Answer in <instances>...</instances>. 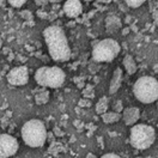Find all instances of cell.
Listing matches in <instances>:
<instances>
[{"label":"cell","instance_id":"6da1fadb","mask_svg":"<svg viewBox=\"0 0 158 158\" xmlns=\"http://www.w3.org/2000/svg\"><path fill=\"white\" fill-rule=\"evenodd\" d=\"M43 39L50 58L56 62H66L71 59V48L65 31L59 25H49L43 30Z\"/></svg>","mask_w":158,"mask_h":158},{"label":"cell","instance_id":"7a4b0ae2","mask_svg":"<svg viewBox=\"0 0 158 158\" xmlns=\"http://www.w3.org/2000/svg\"><path fill=\"white\" fill-rule=\"evenodd\" d=\"M20 135L23 141L30 148H42L47 141V129L41 120L31 118L22 126Z\"/></svg>","mask_w":158,"mask_h":158},{"label":"cell","instance_id":"3957f363","mask_svg":"<svg viewBox=\"0 0 158 158\" xmlns=\"http://www.w3.org/2000/svg\"><path fill=\"white\" fill-rule=\"evenodd\" d=\"M133 94L144 104L153 103L158 99V80L151 76H143L133 85Z\"/></svg>","mask_w":158,"mask_h":158},{"label":"cell","instance_id":"277c9868","mask_svg":"<svg viewBox=\"0 0 158 158\" xmlns=\"http://www.w3.org/2000/svg\"><path fill=\"white\" fill-rule=\"evenodd\" d=\"M66 74L58 66H42L35 72V80L41 88L58 89L65 83Z\"/></svg>","mask_w":158,"mask_h":158},{"label":"cell","instance_id":"5b68a950","mask_svg":"<svg viewBox=\"0 0 158 158\" xmlns=\"http://www.w3.org/2000/svg\"><path fill=\"white\" fill-rule=\"evenodd\" d=\"M156 131L146 123H137L129 131V144L135 150H146L153 145Z\"/></svg>","mask_w":158,"mask_h":158},{"label":"cell","instance_id":"8992f818","mask_svg":"<svg viewBox=\"0 0 158 158\" xmlns=\"http://www.w3.org/2000/svg\"><path fill=\"white\" fill-rule=\"evenodd\" d=\"M121 47L118 41L114 39H104L97 42L96 46L92 47V61L101 62H111L120 54Z\"/></svg>","mask_w":158,"mask_h":158},{"label":"cell","instance_id":"52a82bcc","mask_svg":"<svg viewBox=\"0 0 158 158\" xmlns=\"http://www.w3.org/2000/svg\"><path fill=\"white\" fill-rule=\"evenodd\" d=\"M19 148L17 139L10 134H0V158H10Z\"/></svg>","mask_w":158,"mask_h":158},{"label":"cell","instance_id":"ba28073f","mask_svg":"<svg viewBox=\"0 0 158 158\" xmlns=\"http://www.w3.org/2000/svg\"><path fill=\"white\" fill-rule=\"evenodd\" d=\"M6 79L9 81V84L13 86H22L28 84L29 81V71L27 66H18V67H13L9 71Z\"/></svg>","mask_w":158,"mask_h":158},{"label":"cell","instance_id":"9c48e42d","mask_svg":"<svg viewBox=\"0 0 158 158\" xmlns=\"http://www.w3.org/2000/svg\"><path fill=\"white\" fill-rule=\"evenodd\" d=\"M62 12L69 18H78L83 13V5L78 0H67L62 6Z\"/></svg>","mask_w":158,"mask_h":158},{"label":"cell","instance_id":"30bf717a","mask_svg":"<svg viewBox=\"0 0 158 158\" xmlns=\"http://www.w3.org/2000/svg\"><path fill=\"white\" fill-rule=\"evenodd\" d=\"M122 121L127 126H134L140 118V109L138 107H129V108H123L122 115H121Z\"/></svg>","mask_w":158,"mask_h":158},{"label":"cell","instance_id":"8fae6325","mask_svg":"<svg viewBox=\"0 0 158 158\" xmlns=\"http://www.w3.org/2000/svg\"><path fill=\"white\" fill-rule=\"evenodd\" d=\"M122 78H123V71L121 67H116L113 73V77L110 79V83H109V94L110 95H115L120 90L121 84H122Z\"/></svg>","mask_w":158,"mask_h":158},{"label":"cell","instance_id":"7c38bea8","mask_svg":"<svg viewBox=\"0 0 158 158\" xmlns=\"http://www.w3.org/2000/svg\"><path fill=\"white\" fill-rule=\"evenodd\" d=\"M122 64H123V67H125V69H126L127 74H129V76L135 74V72L138 71V65H137L135 60H134V58H133L131 54L125 55Z\"/></svg>","mask_w":158,"mask_h":158},{"label":"cell","instance_id":"4fadbf2b","mask_svg":"<svg viewBox=\"0 0 158 158\" xmlns=\"http://www.w3.org/2000/svg\"><path fill=\"white\" fill-rule=\"evenodd\" d=\"M106 28H107V32H111L114 34L116 30L121 28V19L118 16H109L106 18Z\"/></svg>","mask_w":158,"mask_h":158},{"label":"cell","instance_id":"5bb4252c","mask_svg":"<svg viewBox=\"0 0 158 158\" xmlns=\"http://www.w3.org/2000/svg\"><path fill=\"white\" fill-rule=\"evenodd\" d=\"M49 91L44 88H41L37 91H35V103L37 106H42V104H46L48 103L49 101Z\"/></svg>","mask_w":158,"mask_h":158},{"label":"cell","instance_id":"9a60e30c","mask_svg":"<svg viewBox=\"0 0 158 158\" xmlns=\"http://www.w3.org/2000/svg\"><path fill=\"white\" fill-rule=\"evenodd\" d=\"M101 118H102V121H103L104 123L110 125V123H115V122L120 121L121 114L114 113V111H107V113H104L103 115H101Z\"/></svg>","mask_w":158,"mask_h":158},{"label":"cell","instance_id":"2e32d148","mask_svg":"<svg viewBox=\"0 0 158 158\" xmlns=\"http://www.w3.org/2000/svg\"><path fill=\"white\" fill-rule=\"evenodd\" d=\"M109 108V99L107 96H103L102 98H99V101L96 104V113L98 115H103L104 113L108 111Z\"/></svg>","mask_w":158,"mask_h":158},{"label":"cell","instance_id":"e0dca14e","mask_svg":"<svg viewBox=\"0 0 158 158\" xmlns=\"http://www.w3.org/2000/svg\"><path fill=\"white\" fill-rule=\"evenodd\" d=\"M83 96H84V98L86 99H94L95 97V90H94V85H91V84H86L85 85V88L83 89Z\"/></svg>","mask_w":158,"mask_h":158},{"label":"cell","instance_id":"ac0fdd59","mask_svg":"<svg viewBox=\"0 0 158 158\" xmlns=\"http://www.w3.org/2000/svg\"><path fill=\"white\" fill-rule=\"evenodd\" d=\"M61 150H64L62 148V145L61 144H59V143H52L50 144L49 148H48V151H49V153H52V155H54V156H58V152L59 151H61Z\"/></svg>","mask_w":158,"mask_h":158},{"label":"cell","instance_id":"d6986e66","mask_svg":"<svg viewBox=\"0 0 158 158\" xmlns=\"http://www.w3.org/2000/svg\"><path fill=\"white\" fill-rule=\"evenodd\" d=\"M143 4H145L144 0H127L126 1V5L131 9H138Z\"/></svg>","mask_w":158,"mask_h":158},{"label":"cell","instance_id":"ffe728a7","mask_svg":"<svg viewBox=\"0 0 158 158\" xmlns=\"http://www.w3.org/2000/svg\"><path fill=\"white\" fill-rule=\"evenodd\" d=\"M7 2L10 4L12 7H15V9H20L27 1L25 0H9Z\"/></svg>","mask_w":158,"mask_h":158},{"label":"cell","instance_id":"44dd1931","mask_svg":"<svg viewBox=\"0 0 158 158\" xmlns=\"http://www.w3.org/2000/svg\"><path fill=\"white\" fill-rule=\"evenodd\" d=\"M113 111L114 113H118V114H120L122 110H123V106H122V101H120V99H118L114 104H113Z\"/></svg>","mask_w":158,"mask_h":158},{"label":"cell","instance_id":"7402d4cb","mask_svg":"<svg viewBox=\"0 0 158 158\" xmlns=\"http://www.w3.org/2000/svg\"><path fill=\"white\" fill-rule=\"evenodd\" d=\"M78 106L79 107H81V108H90V107L92 106V102H91L90 99L81 98V99H79Z\"/></svg>","mask_w":158,"mask_h":158},{"label":"cell","instance_id":"603a6c76","mask_svg":"<svg viewBox=\"0 0 158 158\" xmlns=\"http://www.w3.org/2000/svg\"><path fill=\"white\" fill-rule=\"evenodd\" d=\"M98 69H99V65L97 64V62H95V61H92V62L89 65V71L91 72V73H96Z\"/></svg>","mask_w":158,"mask_h":158},{"label":"cell","instance_id":"cb8c5ba5","mask_svg":"<svg viewBox=\"0 0 158 158\" xmlns=\"http://www.w3.org/2000/svg\"><path fill=\"white\" fill-rule=\"evenodd\" d=\"M20 17H22V18H24V19H27V20L32 19V15H31V12L28 11V10L22 11V12H20Z\"/></svg>","mask_w":158,"mask_h":158},{"label":"cell","instance_id":"d4e9b609","mask_svg":"<svg viewBox=\"0 0 158 158\" xmlns=\"http://www.w3.org/2000/svg\"><path fill=\"white\" fill-rule=\"evenodd\" d=\"M36 15H37V17L42 18V19H48V12H46V11L39 10L36 12Z\"/></svg>","mask_w":158,"mask_h":158},{"label":"cell","instance_id":"484cf974","mask_svg":"<svg viewBox=\"0 0 158 158\" xmlns=\"http://www.w3.org/2000/svg\"><path fill=\"white\" fill-rule=\"evenodd\" d=\"M99 158H122L120 157L118 155H116V153H113V152H109V153H106V155H103L102 157Z\"/></svg>","mask_w":158,"mask_h":158},{"label":"cell","instance_id":"4316f807","mask_svg":"<svg viewBox=\"0 0 158 158\" xmlns=\"http://www.w3.org/2000/svg\"><path fill=\"white\" fill-rule=\"evenodd\" d=\"M53 134H54L55 137H62L65 133H64V132H62L59 127H55V128H54V131H53Z\"/></svg>","mask_w":158,"mask_h":158},{"label":"cell","instance_id":"83f0119b","mask_svg":"<svg viewBox=\"0 0 158 158\" xmlns=\"http://www.w3.org/2000/svg\"><path fill=\"white\" fill-rule=\"evenodd\" d=\"M47 140L49 141L50 144L55 141V135L53 134V132H47Z\"/></svg>","mask_w":158,"mask_h":158},{"label":"cell","instance_id":"f1b7e54d","mask_svg":"<svg viewBox=\"0 0 158 158\" xmlns=\"http://www.w3.org/2000/svg\"><path fill=\"white\" fill-rule=\"evenodd\" d=\"M56 17H58V15H56L55 12H50V13H48V19L49 20H54Z\"/></svg>","mask_w":158,"mask_h":158},{"label":"cell","instance_id":"f546056e","mask_svg":"<svg viewBox=\"0 0 158 158\" xmlns=\"http://www.w3.org/2000/svg\"><path fill=\"white\" fill-rule=\"evenodd\" d=\"M35 4H36V5H39V6H43V5L48 4V1H40V0H36V1H35Z\"/></svg>","mask_w":158,"mask_h":158},{"label":"cell","instance_id":"4dcf8cb0","mask_svg":"<svg viewBox=\"0 0 158 158\" xmlns=\"http://www.w3.org/2000/svg\"><path fill=\"white\" fill-rule=\"evenodd\" d=\"M85 158H97V156H96V155H94V153H88Z\"/></svg>","mask_w":158,"mask_h":158},{"label":"cell","instance_id":"1f68e13d","mask_svg":"<svg viewBox=\"0 0 158 158\" xmlns=\"http://www.w3.org/2000/svg\"><path fill=\"white\" fill-rule=\"evenodd\" d=\"M129 28H126V29H123V31H122V35H127V34H128L129 32Z\"/></svg>","mask_w":158,"mask_h":158},{"label":"cell","instance_id":"d6a6232c","mask_svg":"<svg viewBox=\"0 0 158 158\" xmlns=\"http://www.w3.org/2000/svg\"><path fill=\"white\" fill-rule=\"evenodd\" d=\"M15 58V55H13V53H10V55H9V60H12Z\"/></svg>","mask_w":158,"mask_h":158},{"label":"cell","instance_id":"836d02e7","mask_svg":"<svg viewBox=\"0 0 158 158\" xmlns=\"http://www.w3.org/2000/svg\"><path fill=\"white\" fill-rule=\"evenodd\" d=\"M73 25H74V22H69V27H73Z\"/></svg>","mask_w":158,"mask_h":158},{"label":"cell","instance_id":"e575fe53","mask_svg":"<svg viewBox=\"0 0 158 158\" xmlns=\"http://www.w3.org/2000/svg\"><path fill=\"white\" fill-rule=\"evenodd\" d=\"M155 72H158V65H155Z\"/></svg>","mask_w":158,"mask_h":158},{"label":"cell","instance_id":"d590c367","mask_svg":"<svg viewBox=\"0 0 158 158\" xmlns=\"http://www.w3.org/2000/svg\"><path fill=\"white\" fill-rule=\"evenodd\" d=\"M97 83H98V78L96 77V78H95V84H97Z\"/></svg>","mask_w":158,"mask_h":158},{"label":"cell","instance_id":"8d00e7d4","mask_svg":"<svg viewBox=\"0 0 158 158\" xmlns=\"http://www.w3.org/2000/svg\"><path fill=\"white\" fill-rule=\"evenodd\" d=\"M4 4H5V1H0V6H1V5H4Z\"/></svg>","mask_w":158,"mask_h":158},{"label":"cell","instance_id":"74e56055","mask_svg":"<svg viewBox=\"0 0 158 158\" xmlns=\"http://www.w3.org/2000/svg\"><path fill=\"white\" fill-rule=\"evenodd\" d=\"M156 107H157V109H158V99L156 101Z\"/></svg>","mask_w":158,"mask_h":158},{"label":"cell","instance_id":"f35d334b","mask_svg":"<svg viewBox=\"0 0 158 158\" xmlns=\"http://www.w3.org/2000/svg\"><path fill=\"white\" fill-rule=\"evenodd\" d=\"M137 158H141V157H137Z\"/></svg>","mask_w":158,"mask_h":158},{"label":"cell","instance_id":"ab89813d","mask_svg":"<svg viewBox=\"0 0 158 158\" xmlns=\"http://www.w3.org/2000/svg\"><path fill=\"white\" fill-rule=\"evenodd\" d=\"M157 126H158V125H157Z\"/></svg>","mask_w":158,"mask_h":158}]
</instances>
